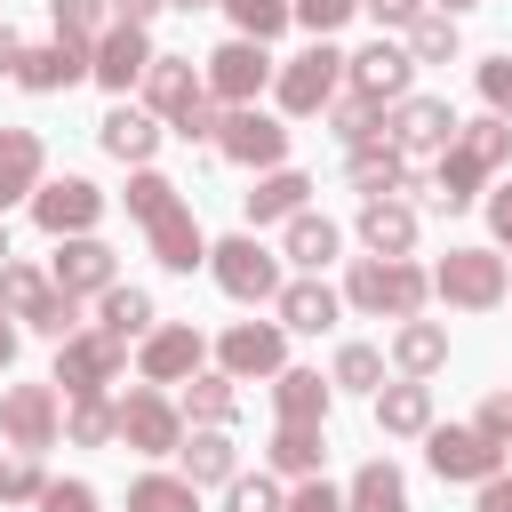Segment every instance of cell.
<instances>
[{
    "label": "cell",
    "instance_id": "49",
    "mask_svg": "<svg viewBox=\"0 0 512 512\" xmlns=\"http://www.w3.org/2000/svg\"><path fill=\"white\" fill-rule=\"evenodd\" d=\"M176 136H184V144H216V136H224V104L208 96L200 112H184V120H176Z\"/></svg>",
    "mask_w": 512,
    "mask_h": 512
},
{
    "label": "cell",
    "instance_id": "14",
    "mask_svg": "<svg viewBox=\"0 0 512 512\" xmlns=\"http://www.w3.org/2000/svg\"><path fill=\"white\" fill-rule=\"evenodd\" d=\"M216 368L240 384V376H280L288 368V328L280 320H232L216 336Z\"/></svg>",
    "mask_w": 512,
    "mask_h": 512
},
{
    "label": "cell",
    "instance_id": "42",
    "mask_svg": "<svg viewBox=\"0 0 512 512\" xmlns=\"http://www.w3.org/2000/svg\"><path fill=\"white\" fill-rule=\"evenodd\" d=\"M224 16L240 24V40H280L296 24V0H224Z\"/></svg>",
    "mask_w": 512,
    "mask_h": 512
},
{
    "label": "cell",
    "instance_id": "10",
    "mask_svg": "<svg viewBox=\"0 0 512 512\" xmlns=\"http://www.w3.org/2000/svg\"><path fill=\"white\" fill-rule=\"evenodd\" d=\"M408 80H416V56H408L400 40H384V32H376L360 56H344V96H368V104H384V112L408 96Z\"/></svg>",
    "mask_w": 512,
    "mask_h": 512
},
{
    "label": "cell",
    "instance_id": "58",
    "mask_svg": "<svg viewBox=\"0 0 512 512\" xmlns=\"http://www.w3.org/2000/svg\"><path fill=\"white\" fill-rule=\"evenodd\" d=\"M0 368H16V328H8V312H0Z\"/></svg>",
    "mask_w": 512,
    "mask_h": 512
},
{
    "label": "cell",
    "instance_id": "5",
    "mask_svg": "<svg viewBox=\"0 0 512 512\" xmlns=\"http://www.w3.org/2000/svg\"><path fill=\"white\" fill-rule=\"evenodd\" d=\"M208 272H216V288L232 296V304H280V256L256 240V232H232V240H216L208 248Z\"/></svg>",
    "mask_w": 512,
    "mask_h": 512
},
{
    "label": "cell",
    "instance_id": "7",
    "mask_svg": "<svg viewBox=\"0 0 512 512\" xmlns=\"http://www.w3.org/2000/svg\"><path fill=\"white\" fill-rule=\"evenodd\" d=\"M200 80H208V96H216L224 112H240V104H256V96L280 80V64L264 56V40H240V32H232V40L208 56V72H200Z\"/></svg>",
    "mask_w": 512,
    "mask_h": 512
},
{
    "label": "cell",
    "instance_id": "34",
    "mask_svg": "<svg viewBox=\"0 0 512 512\" xmlns=\"http://www.w3.org/2000/svg\"><path fill=\"white\" fill-rule=\"evenodd\" d=\"M344 512H408V480H400V472L376 456V464H360V472H352Z\"/></svg>",
    "mask_w": 512,
    "mask_h": 512
},
{
    "label": "cell",
    "instance_id": "16",
    "mask_svg": "<svg viewBox=\"0 0 512 512\" xmlns=\"http://www.w3.org/2000/svg\"><path fill=\"white\" fill-rule=\"evenodd\" d=\"M152 56H160V48L144 40V24H104V40L88 48V80L112 88V96H128V88L152 72Z\"/></svg>",
    "mask_w": 512,
    "mask_h": 512
},
{
    "label": "cell",
    "instance_id": "45",
    "mask_svg": "<svg viewBox=\"0 0 512 512\" xmlns=\"http://www.w3.org/2000/svg\"><path fill=\"white\" fill-rule=\"evenodd\" d=\"M40 496H48L40 456H8V464H0V504H40Z\"/></svg>",
    "mask_w": 512,
    "mask_h": 512
},
{
    "label": "cell",
    "instance_id": "29",
    "mask_svg": "<svg viewBox=\"0 0 512 512\" xmlns=\"http://www.w3.org/2000/svg\"><path fill=\"white\" fill-rule=\"evenodd\" d=\"M304 200H312V176L304 168H272L248 192V224H288V216H304Z\"/></svg>",
    "mask_w": 512,
    "mask_h": 512
},
{
    "label": "cell",
    "instance_id": "4",
    "mask_svg": "<svg viewBox=\"0 0 512 512\" xmlns=\"http://www.w3.org/2000/svg\"><path fill=\"white\" fill-rule=\"evenodd\" d=\"M432 296L456 304V312H496V304L512 296V272H504L496 248H448V256L432 264Z\"/></svg>",
    "mask_w": 512,
    "mask_h": 512
},
{
    "label": "cell",
    "instance_id": "6",
    "mask_svg": "<svg viewBox=\"0 0 512 512\" xmlns=\"http://www.w3.org/2000/svg\"><path fill=\"white\" fill-rule=\"evenodd\" d=\"M336 88H344V48H336V40H312V48H304V56H288V64H280V80H272V96H280V112H288V120L328 112V104H336Z\"/></svg>",
    "mask_w": 512,
    "mask_h": 512
},
{
    "label": "cell",
    "instance_id": "50",
    "mask_svg": "<svg viewBox=\"0 0 512 512\" xmlns=\"http://www.w3.org/2000/svg\"><path fill=\"white\" fill-rule=\"evenodd\" d=\"M472 424H480V432H488V440H496V448H512V392H488V400H480V416H472Z\"/></svg>",
    "mask_w": 512,
    "mask_h": 512
},
{
    "label": "cell",
    "instance_id": "8",
    "mask_svg": "<svg viewBox=\"0 0 512 512\" xmlns=\"http://www.w3.org/2000/svg\"><path fill=\"white\" fill-rule=\"evenodd\" d=\"M120 360H128V344L120 336H104V328H80V336H64L56 344V392L64 400H88V392H104L112 376H120Z\"/></svg>",
    "mask_w": 512,
    "mask_h": 512
},
{
    "label": "cell",
    "instance_id": "15",
    "mask_svg": "<svg viewBox=\"0 0 512 512\" xmlns=\"http://www.w3.org/2000/svg\"><path fill=\"white\" fill-rule=\"evenodd\" d=\"M120 440H128L136 456H176V448H184V408H176L160 384H144V392L120 400Z\"/></svg>",
    "mask_w": 512,
    "mask_h": 512
},
{
    "label": "cell",
    "instance_id": "57",
    "mask_svg": "<svg viewBox=\"0 0 512 512\" xmlns=\"http://www.w3.org/2000/svg\"><path fill=\"white\" fill-rule=\"evenodd\" d=\"M16 64H24V40H16V32H8V24H0V72H8V80H16Z\"/></svg>",
    "mask_w": 512,
    "mask_h": 512
},
{
    "label": "cell",
    "instance_id": "48",
    "mask_svg": "<svg viewBox=\"0 0 512 512\" xmlns=\"http://www.w3.org/2000/svg\"><path fill=\"white\" fill-rule=\"evenodd\" d=\"M472 80H480V96H488V112H496V120H512V56H488V64L472 72Z\"/></svg>",
    "mask_w": 512,
    "mask_h": 512
},
{
    "label": "cell",
    "instance_id": "31",
    "mask_svg": "<svg viewBox=\"0 0 512 512\" xmlns=\"http://www.w3.org/2000/svg\"><path fill=\"white\" fill-rule=\"evenodd\" d=\"M272 408H280V424H320L328 416V376L320 368H280L272 376Z\"/></svg>",
    "mask_w": 512,
    "mask_h": 512
},
{
    "label": "cell",
    "instance_id": "2",
    "mask_svg": "<svg viewBox=\"0 0 512 512\" xmlns=\"http://www.w3.org/2000/svg\"><path fill=\"white\" fill-rule=\"evenodd\" d=\"M128 216L144 224V240H152V256H160L168 272H192V264H208V240H200V224H192L184 192H176L160 168H136V176H128Z\"/></svg>",
    "mask_w": 512,
    "mask_h": 512
},
{
    "label": "cell",
    "instance_id": "35",
    "mask_svg": "<svg viewBox=\"0 0 512 512\" xmlns=\"http://www.w3.org/2000/svg\"><path fill=\"white\" fill-rule=\"evenodd\" d=\"M64 440H72V448H104V440H120V400H104V392L64 400Z\"/></svg>",
    "mask_w": 512,
    "mask_h": 512
},
{
    "label": "cell",
    "instance_id": "27",
    "mask_svg": "<svg viewBox=\"0 0 512 512\" xmlns=\"http://www.w3.org/2000/svg\"><path fill=\"white\" fill-rule=\"evenodd\" d=\"M40 168H48L40 136H32V128H0V208L32 200V192H40Z\"/></svg>",
    "mask_w": 512,
    "mask_h": 512
},
{
    "label": "cell",
    "instance_id": "36",
    "mask_svg": "<svg viewBox=\"0 0 512 512\" xmlns=\"http://www.w3.org/2000/svg\"><path fill=\"white\" fill-rule=\"evenodd\" d=\"M264 456H272L280 480H320V424H280Z\"/></svg>",
    "mask_w": 512,
    "mask_h": 512
},
{
    "label": "cell",
    "instance_id": "37",
    "mask_svg": "<svg viewBox=\"0 0 512 512\" xmlns=\"http://www.w3.org/2000/svg\"><path fill=\"white\" fill-rule=\"evenodd\" d=\"M48 296H56V280H48L40 264H16V256L0 264V312H8V320H32Z\"/></svg>",
    "mask_w": 512,
    "mask_h": 512
},
{
    "label": "cell",
    "instance_id": "22",
    "mask_svg": "<svg viewBox=\"0 0 512 512\" xmlns=\"http://www.w3.org/2000/svg\"><path fill=\"white\" fill-rule=\"evenodd\" d=\"M184 480L192 488H232L240 480V448H232V432L224 424H200V432H184Z\"/></svg>",
    "mask_w": 512,
    "mask_h": 512
},
{
    "label": "cell",
    "instance_id": "21",
    "mask_svg": "<svg viewBox=\"0 0 512 512\" xmlns=\"http://www.w3.org/2000/svg\"><path fill=\"white\" fill-rule=\"evenodd\" d=\"M344 176H352V192H360V200H400V192L416 184V160H408V152L384 136V144H360Z\"/></svg>",
    "mask_w": 512,
    "mask_h": 512
},
{
    "label": "cell",
    "instance_id": "38",
    "mask_svg": "<svg viewBox=\"0 0 512 512\" xmlns=\"http://www.w3.org/2000/svg\"><path fill=\"white\" fill-rule=\"evenodd\" d=\"M328 128H336V144H344V152L384 144V104H368V96H336V104H328Z\"/></svg>",
    "mask_w": 512,
    "mask_h": 512
},
{
    "label": "cell",
    "instance_id": "55",
    "mask_svg": "<svg viewBox=\"0 0 512 512\" xmlns=\"http://www.w3.org/2000/svg\"><path fill=\"white\" fill-rule=\"evenodd\" d=\"M480 512H512V464L496 480H480Z\"/></svg>",
    "mask_w": 512,
    "mask_h": 512
},
{
    "label": "cell",
    "instance_id": "40",
    "mask_svg": "<svg viewBox=\"0 0 512 512\" xmlns=\"http://www.w3.org/2000/svg\"><path fill=\"white\" fill-rule=\"evenodd\" d=\"M128 512H200V488L184 472H144L128 488Z\"/></svg>",
    "mask_w": 512,
    "mask_h": 512
},
{
    "label": "cell",
    "instance_id": "30",
    "mask_svg": "<svg viewBox=\"0 0 512 512\" xmlns=\"http://www.w3.org/2000/svg\"><path fill=\"white\" fill-rule=\"evenodd\" d=\"M376 424H384L392 440H416V432H432V384H416V376L384 384V392H376Z\"/></svg>",
    "mask_w": 512,
    "mask_h": 512
},
{
    "label": "cell",
    "instance_id": "52",
    "mask_svg": "<svg viewBox=\"0 0 512 512\" xmlns=\"http://www.w3.org/2000/svg\"><path fill=\"white\" fill-rule=\"evenodd\" d=\"M288 512H344V488H328V480H296Z\"/></svg>",
    "mask_w": 512,
    "mask_h": 512
},
{
    "label": "cell",
    "instance_id": "20",
    "mask_svg": "<svg viewBox=\"0 0 512 512\" xmlns=\"http://www.w3.org/2000/svg\"><path fill=\"white\" fill-rule=\"evenodd\" d=\"M48 280H56L64 296H104V288H120V280H112V248H104L96 232H80V240H56V264H48Z\"/></svg>",
    "mask_w": 512,
    "mask_h": 512
},
{
    "label": "cell",
    "instance_id": "53",
    "mask_svg": "<svg viewBox=\"0 0 512 512\" xmlns=\"http://www.w3.org/2000/svg\"><path fill=\"white\" fill-rule=\"evenodd\" d=\"M360 8H368L376 24H392V32H408V24L424 16V0H360Z\"/></svg>",
    "mask_w": 512,
    "mask_h": 512
},
{
    "label": "cell",
    "instance_id": "9",
    "mask_svg": "<svg viewBox=\"0 0 512 512\" xmlns=\"http://www.w3.org/2000/svg\"><path fill=\"white\" fill-rule=\"evenodd\" d=\"M56 424H64V392H56V384H8V392H0V440H8L16 456L56 448Z\"/></svg>",
    "mask_w": 512,
    "mask_h": 512
},
{
    "label": "cell",
    "instance_id": "12",
    "mask_svg": "<svg viewBox=\"0 0 512 512\" xmlns=\"http://www.w3.org/2000/svg\"><path fill=\"white\" fill-rule=\"evenodd\" d=\"M424 464L440 480H496L504 472V448L480 432V424H432L424 432Z\"/></svg>",
    "mask_w": 512,
    "mask_h": 512
},
{
    "label": "cell",
    "instance_id": "25",
    "mask_svg": "<svg viewBox=\"0 0 512 512\" xmlns=\"http://www.w3.org/2000/svg\"><path fill=\"white\" fill-rule=\"evenodd\" d=\"M72 80H88V48H72V40L24 48V64H16V88H32V96H56V88H72Z\"/></svg>",
    "mask_w": 512,
    "mask_h": 512
},
{
    "label": "cell",
    "instance_id": "46",
    "mask_svg": "<svg viewBox=\"0 0 512 512\" xmlns=\"http://www.w3.org/2000/svg\"><path fill=\"white\" fill-rule=\"evenodd\" d=\"M224 512H288V496H280V488H272L264 472H256V480L240 472V480L224 488Z\"/></svg>",
    "mask_w": 512,
    "mask_h": 512
},
{
    "label": "cell",
    "instance_id": "44",
    "mask_svg": "<svg viewBox=\"0 0 512 512\" xmlns=\"http://www.w3.org/2000/svg\"><path fill=\"white\" fill-rule=\"evenodd\" d=\"M328 384H344V392H384V352H376V344H344L336 368H328Z\"/></svg>",
    "mask_w": 512,
    "mask_h": 512
},
{
    "label": "cell",
    "instance_id": "61",
    "mask_svg": "<svg viewBox=\"0 0 512 512\" xmlns=\"http://www.w3.org/2000/svg\"><path fill=\"white\" fill-rule=\"evenodd\" d=\"M0 264H8V224H0Z\"/></svg>",
    "mask_w": 512,
    "mask_h": 512
},
{
    "label": "cell",
    "instance_id": "11",
    "mask_svg": "<svg viewBox=\"0 0 512 512\" xmlns=\"http://www.w3.org/2000/svg\"><path fill=\"white\" fill-rule=\"evenodd\" d=\"M456 112H448V96H400L392 112H384V136L408 152V160H440L448 144H456Z\"/></svg>",
    "mask_w": 512,
    "mask_h": 512
},
{
    "label": "cell",
    "instance_id": "28",
    "mask_svg": "<svg viewBox=\"0 0 512 512\" xmlns=\"http://www.w3.org/2000/svg\"><path fill=\"white\" fill-rule=\"evenodd\" d=\"M360 248L368 256H408L416 248V208L408 200H360Z\"/></svg>",
    "mask_w": 512,
    "mask_h": 512
},
{
    "label": "cell",
    "instance_id": "18",
    "mask_svg": "<svg viewBox=\"0 0 512 512\" xmlns=\"http://www.w3.org/2000/svg\"><path fill=\"white\" fill-rule=\"evenodd\" d=\"M200 360H208V344H200V328H192V320H168V328H152V336L136 344L144 384H192V376H200Z\"/></svg>",
    "mask_w": 512,
    "mask_h": 512
},
{
    "label": "cell",
    "instance_id": "43",
    "mask_svg": "<svg viewBox=\"0 0 512 512\" xmlns=\"http://www.w3.org/2000/svg\"><path fill=\"white\" fill-rule=\"evenodd\" d=\"M400 48H408L416 64H448V56H456V16H440V8L416 16V24L400 32Z\"/></svg>",
    "mask_w": 512,
    "mask_h": 512
},
{
    "label": "cell",
    "instance_id": "51",
    "mask_svg": "<svg viewBox=\"0 0 512 512\" xmlns=\"http://www.w3.org/2000/svg\"><path fill=\"white\" fill-rule=\"evenodd\" d=\"M40 512H96V488H88V480H48Z\"/></svg>",
    "mask_w": 512,
    "mask_h": 512
},
{
    "label": "cell",
    "instance_id": "39",
    "mask_svg": "<svg viewBox=\"0 0 512 512\" xmlns=\"http://www.w3.org/2000/svg\"><path fill=\"white\" fill-rule=\"evenodd\" d=\"M232 408H240V392H232L224 368H208V376L184 384V424H232Z\"/></svg>",
    "mask_w": 512,
    "mask_h": 512
},
{
    "label": "cell",
    "instance_id": "23",
    "mask_svg": "<svg viewBox=\"0 0 512 512\" xmlns=\"http://www.w3.org/2000/svg\"><path fill=\"white\" fill-rule=\"evenodd\" d=\"M96 144H104L112 160H128V168H152V152H160V120L136 112V104H112V112L96 120Z\"/></svg>",
    "mask_w": 512,
    "mask_h": 512
},
{
    "label": "cell",
    "instance_id": "13",
    "mask_svg": "<svg viewBox=\"0 0 512 512\" xmlns=\"http://www.w3.org/2000/svg\"><path fill=\"white\" fill-rule=\"evenodd\" d=\"M96 216H104V192H96L88 176H48V184L32 192V224H40L48 240H80V232H96Z\"/></svg>",
    "mask_w": 512,
    "mask_h": 512
},
{
    "label": "cell",
    "instance_id": "26",
    "mask_svg": "<svg viewBox=\"0 0 512 512\" xmlns=\"http://www.w3.org/2000/svg\"><path fill=\"white\" fill-rule=\"evenodd\" d=\"M392 368H400V376H416V384H424V376H440V368H448V328H440V320H424V312H416V320H400V328H392Z\"/></svg>",
    "mask_w": 512,
    "mask_h": 512
},
{
    "label": "cell",
    "instance_id": "19",
    "mask_svg": "<svg viewBox=\"0 0 512 512\" xmlns=\"http://www.w3.org/2000/svg\"><path fill=\"white\" fill-rule=\"evenodd\" d=\"M144 104H152V120H184V112H200L208 104V80L192 72V56H152V72H144Z\"/></svg>",
    "mask_w": 512,
    "mask_h": 512
},
{
    "label": "cell",
    "instance_id": "47",
    "mask_svg": "<svg viewBox=\"0 0 512 512\" xmlns=\"http://www.w3.org/2000/svg\"><path fill=\"white\" fill-rule=\"evenodd\" d=\"M360 16V0H296V24L312 32V40H328L336 24H352Z\"/></svg>",
    "mask_w": 512,
    "mask_h": 512
},
{
    "label": "cell",
    "instance_id": "54",
    "mask_svg": "<svg viewBox=\"0 0 512 512\" xmlns=\"http://www.w3.org/2000/svg\"><path fill=\"white\" fill-rule=\"evenodd\" d=\"M488 232H496V248H512V184L488 192Z\"/></svg>",
    "mask_w": 512,
    "mask_h": 512
},
{
    "label": "cell",
    "instance_id": "59",
    "mask_svg": "<svg viewBox=\"0 0 512 512\" xmlns=\"http://www.w3.org/2000/svg\"><path fill=\"white\" fill-rule=\"evenodd\" d=\"M168 8H184V16H192V8H224V0H168Z\"/></svg>",
    "mask_w": 512,
    "mask_h": 512
},
{
    "label": "cell",
    "instance_id": "60",
    "mask_svg": "<svg viewBox=\"0 0 512 512\" xmlns=\"http://www.w3.org/2000/svg\"><path fill=\"white\" fill-rule=\"evenodd\" d=\"M456 8H480V0H440V16H456Z\"/></svg>",
    "mask_w": 512,
    "mask_h": 512
},
{
    "label": "cell",
    "instance_id": "17",
    "mask_svg": "<svg viewBox=\"0 0 512 512\" xmlns=\"http://www.w3.org/2000/svg\"><path fill=\"white\" fill-rule=\"evenodd\" d=\"M216 152H224V160H240V168H256V176H272V168L288 160V128H280L272 112L240 104V112H224V136H216Z\"/></svg>",
    "mask_w": 512,
    "mask_h": 512
},
{
    "label": "cell",
    "instance_id": "3",
    "mask_svg": "<svg viewBox=\"0 0 512 512\" xmlns=\"http://www.w3.org/2000/svg\"><path fill=\"white\" fill-rule=\"evenodd\" d=\"M344 304H352V312H376V320H416V312L432 304V272L408 264V256H352Z\"/></svg>",
    "mask_w": 512,
    "mask_h": 512
},
{
    "label": "cell",
    "instance_id": "1",
    "mask_svg": "<svg viewBox=\"0 0 512 512\" xmlns=\"http://www.w3.org/2000/svg\"><path fill=\"white\" fill-rule=\"evenodd\" d=\"M504 160H512V120H496V112H488V120H464V128H456V144H448V152H440V168H432L424 208H448V216H456V208H472V200H480V184H488Z\"/></svg>",
    "mask_w": 512,
    "mask_h": 512
},
{
    "label": "cell",
    "instance_id": "24",
    "mask_svg": "<svg viewBox=\"0 0 512 512\" xmlns=\"http://www.w3.org/2000/svg\"><path fill=\"white\" fill-rule=\"evenodd\" d=\"M336 312H344V296H336L320 272H304V280L280 288V328H288V336H320V328H336Z\"/></svg>",
    "mask_w": 512,
    "mask_h": 512
},
{
    "label": "cell",
    "instance_id": "41",
    "mask_svg": "<svg viewBox=\"0 0 512 512\" xmlns=\"http://www.w3.org/2000/svg\"><path fill=\"white\" fill-rule=\"evenodd\" d=\"M48 16H56V40L96 48V40H104V24H112V0H48Z\"/></svg>",
    "mask_w": 512,
    "mask_h": 512
},
{
    "label": "cell",
    "instance_id": "56",
    "mask_svg": "<svg viewBox=\"0 0 512 512\" xmlns=\"http://www.w3.org/2000/svg\"><path fill=\"white\" fill-rule=\"evenodd\" d=\"M152 8H168V0H112V24H152Z\"/></svg>",
    "mask_w": 512,
    "mask_h": 512
},
{
    "label": "cell",
    "instance_id": "32",
    "mask_svg": "<svg viewBox=\"0 0 512 512\" xmlns=\"http://www.w3.org/2000/svg\"><path fill=\"white\" fill-rule=\"evenodd\" d=\"M336 248H344V232L328 224V216H288V232H280V256L288 264H304V272H320V264H336Z\"/></svg>",
    "mask_w": 512,
    "mask_h": 512
},
{
    "label": "cell",
    "instance_id": "33",
    "mask_svg": "<svg viewBox=\"0 0 512 512\" xmlns=\"http://www.w3.org/2000/svg\"><path fill=\"white\" fill-rule=\"evenodd\" d=\"M96 328L120 336V344H144V336H152V296H144V288H104V296H96Z\"/></svg>",
    "mask_w": 512,
    "mask_h": 512
}]
</instances>
